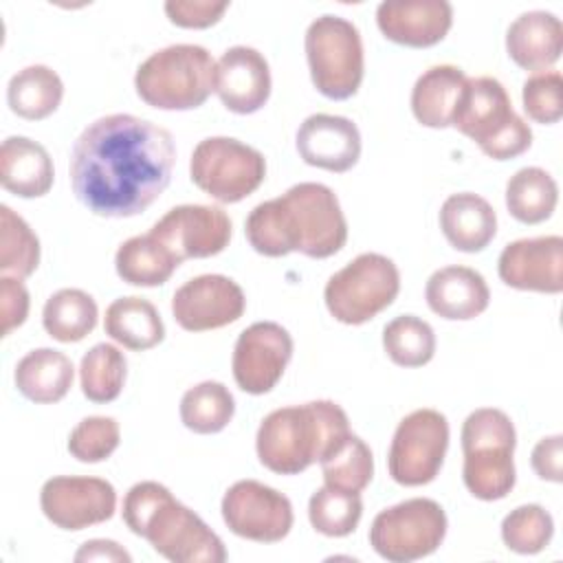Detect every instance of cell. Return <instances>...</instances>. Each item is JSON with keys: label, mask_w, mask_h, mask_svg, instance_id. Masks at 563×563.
<instances>
[{"label": "cell", "mask_w": 563, "mask_h": 563, "mask_svg": "<svg viewBox=\"0 0 563 563\" xmlns=\"http://www.w3.org/2000/svg\"><path fill=\"white\" fill-rule=\"evenodd\" d=\"M174 136L154 121L117 112L84 128L70 150V187L95 216L143 213L169 185Z\"/></svg>", "instance_id": "obj_1"}, {"label": "cell", "mask_w": 563, "mask_h": 563, "mask_svg": "<svg viewBox=\"0 0 563 563\" xmlns=\"http://www.w3.org/2000/svg\"><path fill=\"white\" fill-rule=\"evenodd\" d=\"M244 233L266 257L301 253L323 260L347 242V222L336 194L321 183L292 185L284 196L260 202L246 216Z\"/></svg>", "instance_id": "obj_2"}, {"label": "cell", "mask_w": 563, "mask_h": 563, "mask_svg": "<svg viewBox=\"0 0 563 563\" xmlns=\"http://www.w3.org/2000/svg\"><path fill=\"white\" fill-rule=\"evenodd\" d=\"M123 521L150 545L174 563H222V539L167 486L158 482L134 484L123 499Z\"/></svg>", "instance_id": "obj_3"}, {"label": "cell", "mask_w": 563, "mask_h": 563, "mask_svg": "<svg viewBox=\"0 0 563 563\" xmlns=\"http://www.w3.org/2000/svg\"><path fill=\"white\" fill-rule=\"evenodd\" d=\"M347 413L332 400L271 411L255 435L260 462L279 475H297L328 457L350 435Z\"/></svg>", "instance_id": "obj_4"}, {"label": "cell", "mask_w": 563, "mask_h": 563, "mask_svg": "<svg viewBox=\"0 0 563 563\" xmlns=\"http://www.w3.org/2000/svg\"><path fill=\"white\" fill-rule=\"evenodd\" d=\"M451 125L493 161L515 158L532 145L530 125L512 110L506 88L495 77L466 79Z\"/></svg>", "instance_id": "obj_5"}, {"label": "cell", "mask_w": 563, "mask_h": 563, "mask_svg": "<svg viewBox=\"0 0 563 563\" xmlns=\"http://www.w3.org/2000/svg\"><path fill=\"white\" fill-rule=\"evenodd\" d=\"M517 431L508 413L493 407L475 409L462 424V479L468 493L482 501L504 499L517 479Z\"/></svg>", "instance_id": "obj_6"}, {"label": "cell", "mask_w": 563, "mask_h": 563, "mask_svg": "<svg viewBox=\"0 0 563 563\" xmlns=\"http://www.w3.org/2000/svg\"><path fill=\"white\" fill-rule=\"evenodd\" d=\"M134 88L152 108L194 110L216 90V62L205 46L172 44L136 68Z\"/></svg>", "instance_id": "obj_7"}, {"label": "cell", "mask_w": 563, "mask_h": 563, "mask_svg": "<svg viewBox=\"0 0 563 563\" xmlns=\"http://www.w3.org/2000/svg\"><path fill=\"white\" fill-rule=\"evenodd\" d=\"M306 59L314 88L334 101L358 92L365 70L358 29L341 15H321L306 31Z\"/></svg>", "instance_id": "obj_8"}, {"label": "cell", "mask_w": 563, "mask_h": 563, "mask_svg": "<svg viewBox=\"0 0 563 563\" xmlns=\"http://www.w3.org/2000/svg\"><path fill=\"white\" fill-rule=\"evenodd\" d=\"M398 290V266L380 253H361L328 279L323 299L336 321L361 325L389 308Z\"/></svg>", "instance_id": "obj_9"}, {"label": "cell", "mask_w": 563, "mask_h": 563, "mask_svg": "<svg viewBox=\"0 0 563 563\" xmlns=\"http://www.w3.org/2000/svg\"><path fill=\"white\" fill-rule=\"evenodd\" d=\"M444 508L427 497L380 510L369 528V545L389 563H411L433 554L446 537Z\"/></svg>", "instance_id": "obj_10"}, {"label": "cell", "mask_w": 563, "mask_h": 563, "mask_svg": "<svg viewBox=\"0 0 563 563\" xmlns=\"http://www.w3.org/2000/svg\"><path fill=\"white\" fill-rule=\"evenodd\" d=\"M191 183L218 202L233 205L251 196L266 178L264 154L231 136L202 139L189 161Z\"/></svg>", "instance_id": "obj_11"}, {"label": "cell", "mask_w": 563, "mask_h": 563, "mask_svg": "<svg viewBox=\"0 0 563 563\" xmlns=\"http://www.w3.org/2000/svg\"><path fill=\"white\" fill-rule=\"evenodd\" d=\"M449 449L446 416L435 409H416L407 413L391 438L387 468L400 486H424L442 468Z\"/></svg>", "instance_id": "obj_12"}, {"label": "cell", "mask_w": 563, "mask_h": 563, "mask_svg": "<svg viewBox=\"0 0 563 563\" xmlns=\"http://www.w3.org/2000/svg\"><path fill=\"white\" fill-rule=\"evenodd\" d=\"M222 519L242 539L277 543L288 537L295 517L286 495L257 479H240L222 497Z\"/></svg>", "instance_id": "obj_13"}, {"label": "cell", "mask_w": 563, "mask_h": 563, "mask_svg": "<svg viewBox=\"0 0 563 563\" xmlns=\"http://www.w3.org/2000/svg\"><path fill=\"white\" fill-rule=\"evenodd\" d=\"M40 506L53 526L77 532L103 523L114 515L117 490L101 477L59 475L44 482Z\"/></svg>", "instance_id": "obj_14"}, {"label": "cell", "mask_w": 563, "mask_h": 563, "mask_svg": "<svg viewBox=\"0 0 563 563\" xmlns=\"http://www.w3.org/2000/svg\"><path fill=\"white\" fill-rule=\"evenodd\" d=\"M150 235L183 264L222 253L231 240V220L213 205H178L154 222Z\"/></svg>", "instance_id": "obj_15"}, {"label": "cell", "mask_w": 563, "mask_h": 563, "mask_svg": "<svg viewBox=\"0 0 563 563\" xmlns=\"http://www.w3.org/2000/svg\"><path fill=\"white\" fill-rule=\"evenodd\" d=\"M292 358V336L275 321H257L240 332L231 369L238 387L246 394H268L284 376Z\"/></svg>", "instance_id": "obj_16"}, {"label": "cell", "mask_w": 563, "mask_h": 563, "mask_svg": "<svg viewBox=\"0 0 563 563\" xmlns=\"http://www.w3.org/2000/svg\"><path fill=\"white\" fill-rule=\"evenodd\" d=\"M244 308L246 297L240 284L216 273L187 279L172 297L174 321L187 332H207L235 323Z\"/></svg>", "instance_id": "obj_17"}, {"label": "cell", "mask_w": 563, "mask_h": 563, "mask_svg": "<svg viewBox=\"0 0 563 563\" xmlns=\"http://www.w3.org/2000/svg\"><path fill=\"white\" fill-rule=\"evenodd\" d=\"M499 279L517 290L556 295L563 290V238H521L504 246L497 262Z\"/></svg>", "instance_id": "obj_18"}, {"label": "cell", "mask_w": 563, "mask_h": 563, "mask_svg": "<svg viewBox=\"0 0 563 563\" xmlns=\"http://www.w3.org/2000/svg\"><path fill=\"white\" fill-rule=\"evenodd\" d=\"M295 143L303 163L334 174L352 169L361 158V132L352 119L339 114H310Z\"/></svg>", "instance_id": "obj_19"}, {"label": "cell", "mask_w": 563, "mask_h": 563, "mask_svg": "<svg viewBox=\"0 0 563 563\" xmlns=\"http://www.w3.org/2000/svg\"><path fill=\"white\" fill-rule=\"evenodd\" d=\"M216 92L235 114H253L271 97V68L251 46H231L216 62Z\"/></svg>", "instance_id": "obj_20"}, {"label": "cell", "mask_w": 563, "mask_h": 563, "mask_svg": "<svg viewBox=\"0 0 563 563\" xmlns=\"http://www.w3.org/2000/svg\"><path fill=\"white\" fill-rule=\"evenodd\" d=\"M376 24L394 44L427 48L449 33L453 7L446 0H389L378 4Z\"/></svg>", "instance_id": "obj_21"}, {"label": "cell", "mask_w": 563, "mask_h": 563, "mask_svg": "<svg viewBox=\"0 0 563 563\" xmlns=\"http://www.w3.org/2000/svg\"><path fill=\"white\" fill-rule=\"evenodd\" d=\"M424 299L438 317L449 321H468L488 308L490 290L482 273L475 268L444 266L427 279Z\"/></svg>", "instance_id": "obj_22"}, {"label": "cell", "mask_w": 563, "mask_h": 563, "mask_svg": "<svg viewBox=\"0 0 563 563\" xmlns=\"http://www.w3.org/2000/svg\"><path fill=\"white\" fill-rule=\"evenodd\" d=\"M506 51L523 70L554 66L563 51V24L550 11H526L506 31Z\"/></svg>", "instance_id": "obj_23"}, {"label": "cell", "mask_w": 563, "mask_h": 563, "mask_svg": "<svg viewBox=\"0 0 563 563\" xmlns=\"http://www.w3.org/2000/svg\"><path fill=\"white\" fill-rule=\"evenodd\" d=\"M440 229L455 251L479 253L497 233V213L473 191L451 194L440 207Z\"/></svg>", "instance_id": "obj_24"}, {"label": "cell", "mask_w": 563, "mask_h": 563, "mask_svg": "<svg viewBox=\"0 0 563 563\" xmlns=\"http://www.w3.org/2000/svg\"><path fill=\"white\" fill-rule=\"evenodd\" d=\"M55 169L46 147L26 136H7L0 147V183L20 198L46 196Z\"/></svg>", "instance_id": "obj_25"}, {"label": "cell", "mask_w": 563, "mask_h": 563, "mask_svg": "<svg viewBox=\"0 0 563 563\" xmlns=\"http://www.w3.org/2000/svg\"><path fill=\"white\" fill-rule=\"evenodd\" d=\"M73 361L53 347H37L26 352L13 372L18 391L37 405L59 402L73 387Z\"/></svg>", "instance_id": "obj_26"}, {"label": "cell", "mask_w": 563, "mask_h": 563, "mask_svg": "<svg viewBox=\"0 0 563 563\" xmlns=\"http://www.w3.org/2000/svg\"><path fill=\"white\" fill-rule=\"evenodd\" d=\"M466 79L464 70L453 64L427 68L411 90V112L418 123L435 130L449 128Z\"/></svg>", "instance_id": "obj_27"}, {"label": "cell", "mask_w": 563, "mask_h": 563, "mask_svg": "<svg viewBox=\"0 0 563 563\" xmlns=\"http://www.w3.org/2000/svg\"><path fill=\"white\" fill-rule=\"evenodd\" d=\"M106 334L128 350L143 352L165 339V325L156 306L143 297H119L106 308Z\"/></svg>", "instance_id": "obj_28"}, {"label": "cell", "mask_w": 563, "mask_h": 563, "mask_svg": "<svg viewBox=\"0 0 563 563\" xmlns=\"http://www.w3.org/2000/svg\"><path fill=\"white\" fill-rule=\"evenodd\" d=\"M62 97V77L44 64H31L18 70L7 86V103L11 112L26 121H42L51 117L59 108Z\"/></svg>", "instance_id": "obj_29"}, {"label": "cell", "mask_w": 563, "mask_h": 563, "mask_svg": "<svg viewBox=\"0 0 563 563\" xmlns=\"http://www.w3.org/2000/svg\"><path fill=\"white\" fill-rule=\"evenodd\" d=\"M180 262L150 233L125 240L114 255L117 275L130 286H163Z\"/></svg>", "instance_id": "obj_30"}, {"label": "cell", "mask_w": 563, "mask_h": 563, "mask_svg": "<svg viewBox=\"0 0 563 563\" xmlns=\"http://www.w3.org/2000/svg\"><path fill=\"white\" fill-rule=\"evenodd\" d=\"M97 301L81 288L53 292L42 310V325L59 343H77L97 325Z\"/></svg>", "instance_id": "obj_31"}, {"label": "cell", "mask_w": 563, "mask_h": 563, "mask_svg": "<svg viewBox=\"0 0 563 563\" xmlns=\"http://www.w3.org/2000/svg\"><path fill=\"white\" fill-rule=\"evenodd\" d=\"M559 202L556 180L541 167H523L506 183V207L523 224L548 220Z\"/></svg>", "instance_id": "obj_32"}, {"label": "cell", "mask_w": 563, "mask_h": 563, "mask_svg": "<svg viewBox=\"0 0 563 563\" xmlns=\"http://www.w3.org/2000/svg\"><path fill=\"white\" fill-rule=\"evenodd\" d=\"M235 413L233 394L218 380H202L180 398L183 424L200 435L220 433Z\"/></svg>", "instance_id": "obj_33"}, {"label": "cell", "mask_w": 563, "mask_h": 563, "mask_svg": "<svg viewBox=\"0 0 563 563\" xmlns=\"http://www.w3.org/2000/svg\"><path fill=\"white\" fill-rule=\"evenodd\" d=\"M128 376V363L119 347L110 343L92 345L79 363L81 391L90 402H112L119 398Z\"/></svg>", "instance_id": "obj_34"}, {"label": "cell", "mask_w": 563, "mask_h": 563, "mask_svg": "<svg viewBox=\"0 0 563 563\" xmlns=\"http://www.w3.org/2000/svg\"><path fill=\"white\" fill-rule=\"evenodd\" d=\"M383 347L391 363L400 367H422L435 354V332L424 319L400 314L383 328Z\"/></svg>", "instance_id": "obj_35"}, {"label": "cell", "mask_w": 563, "mask_h": 563, "mask_svg": "<svg viewBox=\"0 0 563 563\" xmlns=\"http://www.w3.org/2000/svg\"><path fill=\"white\" fill-rule=\"evenodd\" d=\"M40 264V240L22 216L0 205V271L13 277H29Z\"/></svg>", "instance_id": "obj_36"}, {"label": "cell", "mask_w": 563, "mask_h": 563, "mask_svg": "<svg viewBox=\"0 0 563 563\" xmlns=\"http://www.w3.org/2000/svg\"><path fill=\"white\" fill-rule=\"evenodd\" d=\"M363 515L358 493L321 486L308 501V519L312 528L325 537H347L356 530Z\"/></svg>", "instance_id": "obj_37"}, {"label": "cell", "mask_w": 563, "mask_h": 563, "mask_svg": "<svg viewBox=\"0 0 563 563\" xmlns=\"http://www.w3.org/2000/svg\"><path fill=\"white\" fill-rule=\"evenodd\" d=\"M321 473L328 486L361 493L374 477V457L369 446L354 433H350L328 457L321 462Z\"/></svg>", "instance_id": "obj_38"}, {"label": "cell", "mask_w": 563, "mask_h": 563, "mask_svg": "<svg viewBox=\"0 0 563 563\" xmlns=\"http://www.w3.org/2000/svg\"><path fill=\"white\" fill-rule=\"evenodd\" d=\"M554 534L552 515L539 504H523L501 521V539L517 554H539Z\"/></svg>", "instance_id": "obj_39"}, {"label": "cell", "mask_w": 563, "mask_h": 563, "mask_svg": "<svg viewBox=\"0 0 563 563\" xmlns=\"http://www.w3.org/2000/svg\"><path fill=\"white\" fill-rule=\"evenodd\" d=\"M121 442L119 422L110 416H88L68 435V453L86 464L108 460Z\"/></svg>", "instance_id": "obj_40"}, {"label": "cell", "mask_w": 563, "mask_h": 563, "mask_svg": "<svg viewBox=\"0 0 563 563\" xmlns=\"http://www.w3.org/2000/svg\"><path fill=\"white\" fill-rule=\"evenodd\" d=\"M521 101L534 123H556L563 117V77L559 70H539L523 81Z\"/></svg>", "instance_id": "obj_41"}, {"label": "cell", "mask_w": 563, "mask_h": 563, "mask_svg": "<svg viewBox=\"0 0 563 563\" xmlns=\"http://www.w3.org/2000/svg\"><path fill=\"white\" fill-rule=\"evenodd\" d=\"M229 2L211 0H169L165 2V13L172 24L183 29H207L220 22Z\"/></svg>", "instance_id": "obj_42"}, {"label": "cell", "mask_w": 563, "mask_h": 563, "mask_svg": "<svg viewBox=\"0 0 563 563\" xmlns=\"http://www.w3.org/2000/svg\"><path fill=\"white\" fill-rule=\"evenodd\" d=\"M29 290L20 277L2 275L0 279V321L2 336H9L11 330L20 328L29 314Z\"/></svg>", "instance_id": "obj_43"}, {"label": "cell", "mask_w": 563, "mask_h": 563, "mask_svg": "<svg viewBox=\"0 0 563 563\" xmlns=\"http://www.w3.org/2000/svg\"><path fill=\"white\" fill-rule=\"evenodd\" d=\"M532 468L541 479L561 484L563 482V435H548L532 449Z\"/></svg>", "instance_id": "obj_44"}, {"label": "cell", "mask_w": 563, "mask_h": 563, "mask_svg": "<svg viewBox=\"0 0 563 563\" xmlns=\"http://www.w3.org/2000/svg\"><path fill=\"white\" fill-rule=\"evenodd\" d=\"M75 561H125V563H130L132 556L117 541L90 539L75 552Z\"/></svg>", "instance_id": "obj_45"}]
</instances>
